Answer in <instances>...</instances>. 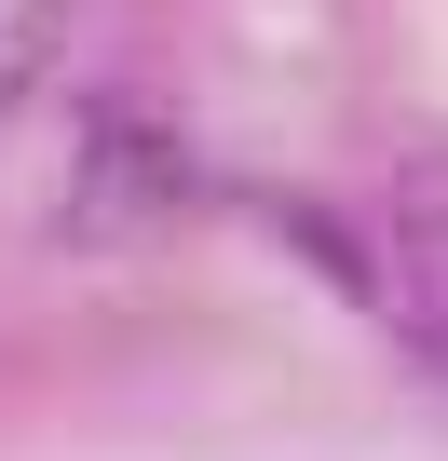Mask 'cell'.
<instances>
[{
  "label": "cell",
  "instance_id": "cell-2",
  "mask_svg": "<svg viewBox=\"0 0 448 461\" xmlns=\"http://www.w3.org/2000/svg\"><path fill=\"white\" fill-rule=\"evenodd\" d=\"M55 41H69L55 0H0V109H28V95L55 82Z\"/></svg>",
  "mask_w": 448,
  "mask_h": 461
},
{
  "label": "cell",
  "instance_id": "cell-3",
  "mask_svg": "<svg viewBox=\"0 0 448 461\" xmlns=\"http://www.w3.org/2000/svg\"><path fill=\"white\" fill-rule=\"evenodd\" d=\"M434 366H448V353H434Z\"/></svg>",
  "mask_w": 448,
  "mask_h": 461
},
{
  "label": "cell",
  "instance_id": "cell-1",
  "mask_svg": "<svg viewBox=\"0 0 448 461\" xmlns=\"http://www.w3.org/2000/svg\"><path fill=\"white\" fill-rule=\"evenodd\" d=\"M163 190H177V149H163V136H123V122H96V163H82V203H69V230H109L123 203L150 217Z\"/></svg>",
  "mask_w": 448,
  "mask_h": 461
}]
</instances>
